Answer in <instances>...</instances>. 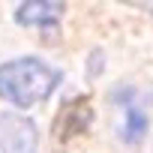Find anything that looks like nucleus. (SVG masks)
<instances>
[{
  "instance_id": "f257e3e1",
  "label": "nucleus",
  "mask_w": 153,
  "mask_h": 153,
  "mask_svg": "<svg viewBox=\"0 0 153 153\" xmlns=\"http://www.w3.org/2000/svg\"><path fill=\"white\" fill-rule=\"evenodd\" d=\"M60 84V72L42 63L39 57H21L0 66V96L18 108L42 102Z\"/></svg>"
},
{
  "instance_id": "f03ea898",
  "label": "nucleus",
  "mask_w": 153,
  "mask_h": 153,
  "mask_svg": "<svg viewBox=\"0 0 153 153\" xmlns=\"http://www.w3.org/2000/svg\"><path fill=\"white\" fill-rule=\"evenodd\" d=\"M36 126L30 117L3 114L0 117V144L3 153H36Z\"/></svg>"
},
{
  "instance_id": "7ed1b4c3",
  "label": "nucleus",
  "mask_w": 153,
  "mask_h": 153,
  "mask_svg": "<svg viewBox=\"0 0 153 153\" xmlns=\"http://www.w3.org/2000/svg\"><path fill=\"white\" fill-rule=\"evenodd\" d=\"M60 15H63V3H48V0H27L15 9V18L21 24H39V27L57 24Z\"/></svg>"
}]
</instances>
